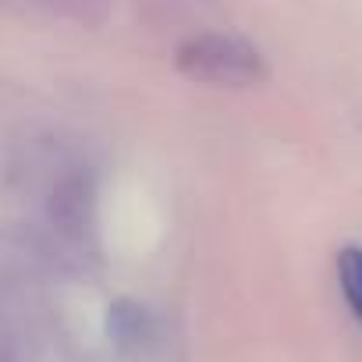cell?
I'll return each mask as SVG.
<instances>
[{"mask_svg": "<svg viewBox=\"0 0 362 362\" xmlns=\"http://www.w3.org/2000/svg\"><path fill=\"white\" fill-rule=\"evenodd\" d=\"M174 68L214 89H249L267 78L263 54L231 33H196L174 50Z\"/></svg>", "mask_w": 362, "mask_h": 362, "instance_id": "obj_1", "label": "cell"}, {"mask_svg": "<svg viewBox=\"0 0 362 362\" xmlns=\"http://www.w3.org/2000/svg\"><path fill=\"white\" fill-rule=\"evenodd\" d=\"M337 281H341L348 309L362 323V249H355V245L341 249V256H337Z\"/></svg>", "mask_w": 362, "mask_h": 362, "instance_id": "obj_2", "label": "cell"}]
</instances>
